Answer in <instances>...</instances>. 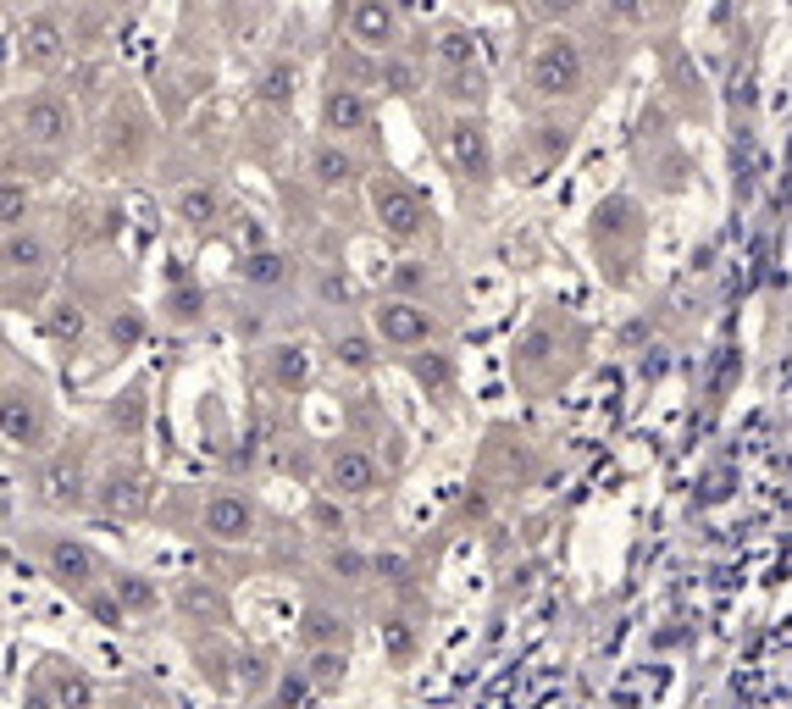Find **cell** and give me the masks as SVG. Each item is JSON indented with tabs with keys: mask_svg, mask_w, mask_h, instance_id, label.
Segmentation results:
<instances>
[{
	"mask_svg": "<svg viewBox=\"0 0 792 709\" xmlns=\"http://www.w3.org/2000/svg\"><path fill=\"white\" fill-rule=\"evenodd\" d=\"M316 294H322L327 305H355L360 300L355 277H349L344 266H322V272H316Z\"/></svg>",
	"mask_w": 792,
	"mask_h": 709,
	"instance_id": "obj_21",
	"label": "cell"
},
{
	"mask_svg": "<svg viewBox=\"0 0 792 709\" xmlns=\"http://www.w3.org/2000/svg\"><path fill=\"white\" fill-rule=\"evenodd\" d=\"M338 676H344V654H338V649H316V660H311V682H316V687H333Z\"/></svg>",
	"mask_w": 792,
	"mask_h": 709,
	"instance_id": "obj_27",
	"label": "cell"
},
{
	"mask_svg": "<svg viewBox=\"0 0 792 709\" xmlns=\"http://www.w3.org/2000/svg\"><path fill=\"white\" fill-rule=\"evenodd\" d=\"M349 34H355L360 45H372V50L394 45V34H399L394 6H377V0H360V6H349Z\"/></svg>",
	"mask_w": 792,
	"mask_h": 709,
	"instance_id": "obj_9",
	"label": "cell"
},
{
	"mask_svg": "<svg viewBox=\"0 0 792 709\" xmlns=\"http://www.w3.org/2000/svg\"><path fill=\"white\" fill-rule=\"evenodd\" d=\"M322 122H327V133H360L366 128V100H360L355 89H327Z\"/></svg>",
	"mask_w": 792,
	"mask_h": 709,
	"instance_id": "obj_12",
	"label": "cell"
},
{
	"mask_svg": "<svg viewBox=\"0 0 792 709\" xmlns=\"http://www.w3.org/2000/svg\"><path fill=\"white\" fill-rule=\"evenodd\" d=\"M327 482H333V493L360 499V493L377 488V460L366 455L360 444H333L327 449Z\"/></svg>",
	"mask_w": 792,
	"mask_h": 709,
	"instance_id": "obj_6",
	"label": "cell"
},
{
	"mask_svg": "<svg viewBox=\"0 0 792 709\" xmlns=\"http://www.w3.org/2000/svg\"><path fill=\"white\" fill-rule=\"evenodd\" d=\"M311 172L327 183V189H344V183L355 178V156H349V150H338V145H316Z\"/></svg>",
	"mask_w": 792,
	"mask_h": 709,
	"instance_id": "obj_17",
	"label": "cell"
},
{
	"mask_svg": "<svg viewBox=\"0 0 792 709\" xmlns=\"http://www.w3.org/2000/svg\"><path fill=\"white\" fill-rule=\"evenodd\" d=\"M244 283H261V289H277V283H288V255H277V250H255V255H244Z\"/></svg>",
	"mask_w": 792,
	"mask_h": 709,
	"instance_id": "obj_18",
	"label": "cell"
},
{
	"mask_svg": "<svg viewBox=\"0 0 792 709\" xmlns=\"http://www.w3.org/2000/svg\"><path fill=\"white\" fill-rule=\"evenodd\" d=\"M333 355H338V366H349V372H366V366L377 361V344L366 333H338L333 338Z\"/></svg>",
	"mask_w": 792,
	"mask_h": 709,
	"instance_id": "obj_19",
	"label": "cell"
},
{
	"mask_svg": "<svg viewBox=\"0 0 792 709\" xmlns=\"http://www.w3.org/2000/svg\"><path fill=\"white\" fill-rule=\"evenodd\" d=\"M178 599H183V610H222V599L211 588H200V582H183Z\"/></svg>",
	"mask_w": 792,
	"mask_h": 709,
	"instance_id": "obj_30",
	"label": "cell"
},
{
	"mask_svg": "<svg viewBox=\"0 0 792 709\" xmlns=\"http://www.w3.org/2000/svg\"><path fill=\"white\" fill-rule=\"evenodd\" d=\"M372 211H377V222H383V233H394V239H416V233L427 228V205H421L399 178L372 183Z\"/></svg>",
	"mask_w": 792,
	"mask_h": 709,
	"instance_id": "obj_3",
	"label": "cell"
},
{
	"mask_svg": "<svg viewBox=\"0 0 792 709\" xmlns=\"http://www.w3.org/2000/svg\"><path fill=\"white\" fill-rule=\"evenodd\" d=\"M100 510H111V516H133V510H144V488L139 477H128V471H111L106 482H100Z\"/></svg>",
	"mask_w": 792,
	"mask_h": 709,
	"instance_id": "obj_14",
	"label": "cell"
},
{
	"mask_svg": "<svg viewBox=\"0 0 792 709\" xmlns=\"http://www.w3.org/2000/svg\"><path fill=\"white\" fill-rule=\"evenodd\" d=\"M39 433H45V416H39L34 394H17L12 388V399H6V438L17 449H28V444H39Z\"/></svg>",
	"mask_w": 792,
	"mask_h": 709,
	"instance_id": "obj_11",
	"label": "cell"
},
{
	"mask_svg": "<svg viewBox=\"0 0 792 709\" xmlns=\"http://www.w3.org/2000/svg\"><path fill=\"white\" fill-rule=\"evenodd\" d=\"M438 61H444V67H471V34L466 28H444V34H438Z\"/></svg>",
	"mask_w": 792,
	"mask_h": 709,
	"instance_id": "obj_23",
	"label": "cell"
},
{
	"mask_svg": "<svg viewBox=\"0 0 792 709\" xmlns=\"http://www.w3.org/2000/svg\"><path fill=\"white\" fill-rule=\"evenodd\" d=\"M266 366H272V383L277 388H305V383H311V355L294 349V344L266 349Z\"/></svg>",
	"mask_w": 792,
	"mask_h": 709,
	"instance_id": "obj_13",
	"label": "cell"
},
{
	"mask_svg": "<svg viewBox=\"0 0 792 709\" xmlns=\"http://www.w3.org/2000/svg\"><path fill=\"white\" fill-rule=\"evenodd\" d=\"M45 560H50V577L61 582V588H72V593H84L89 599V582H95V554L84 549V543H72V538H50L45 543Z\"/></svg>",
	"mask_w": 792,
	"mask_h": 709,
	"instance_id": "obj_8",
	"label": "cell"
},
{
	"mask_svg": "<svg viewBox=\"0 0 792 709\" xmlns=\"http://www.w3.org/2000/svg\"><path fill=\"white\" fill-rule=\"evenodd\" d=\"M582 73H588V61H582V45L571 34H543L538 50H532V89L538 95H576L582 89Z\"/></svg>",
	"mask_w": 792,
	"mask_h": 709,
	"instance_id": "obj_1",
	"label": "cell"
},
{
	"mask_svg": "<svg viewBox=\"0 0 792 709\" xmlns=\"http://www.w3.org/2000/svg\"><path fill=\"white\" fill-rule=\"evenodd\" d=\"M383 84H388V95H410V89H416V67L399 61V56H388L383 61Z\"/></svg>",
	"mask_w": 792,
	"mask_h": 709,
	"instance_id": "obj_28",
	"label": "cell"
},
{
	"mask_svg": "<svg viewBox=\"0 0 792 709\" xmlns=\"http://www.w3.org/2000/svg\"><path fill=\"white\" fill-rule=\"evenodd\" d=\"M305 637H311V643H344V621H338L333 610H305Z\"/></svg>",
	"mask_w": 792,
	"mask_h": 709,
	"instance_id": "obj_25",
	"label": "cell"
},
{
	"mask_svg": "<svg viewBox=\"0 0 792 709\" xmlns=\"http://www.w3.org/2000/svg\"><path fill=\"white\" fill-rule=\"evenodd\" d=\"M23 709H56V698H50V693H45V687H34V693H28V698H23Z\"/></svg>",
	"mask_w": 792,
	"mask_h": 709,
	"instance_id": "obj_34",
	"label": "cell"
},
{
	"mask_svg": "<svg viewBox=\"0 0 792 709\" xmlns=\"http://www.w3.org/2000/svg\"><path fill=\"white\" fill-rule=\"evenodd\" d=\"M6 266H12V272H34V266H45V244H39L34 233H6Z\"/></svg>",
	"mask_w": 792,
	"mask_h": 709,
	"instance_id": "obj_22",
	"label": "cell"
},
{
	"mask_svg": "<svg viewBox=\"0 0 792 709\" xmlns=\"http://www.w3.org/2000/svg\"><path fill=\"white\" fill-rule=\"evenodd\" d=\"M111 593H117L122 599V610H150V604H156V588H150V582H139V577H111Z\"/></svg>",
	"mask_w": 792,
	"mask_h": 709,
	"instance_id": "obj_26",
	"label": "cell"
},
{
	"mask_svg": "<svg viewBox=\"0 0 792 709\" xmlns=\"http://www.w3.org/2000/svg\"><path fill=\"white\" fill-rule=\"evenodd\" d=\"M372 327L383 333V344H394V349H427V338L438 333V322L427 316V305H416V300H383L377 305V316H372Z\"/></svg>",
	"mask_w": 792,
	"mask_h": 709,
	"instance_id": "obj_2",
	"label": "cell"
},
{
	"mask_svg": "<svg viewBox=\"0 0 792 709\" xmlns=\"http://www.w3.org/2000/svg\"><path fill=\"white\" fill-rule=\"evenodd\" d=\"M50 698H56V709H95V682L84 671H56L50 676Z\"/></svg>",
	"mask_w": 792,
	"mask_h": 709,
	"instance_id": "obj_16",
	"label": "cell"
},
{
	"mask_svg": "<svg viewBox=\"0 0 792 709\" xmlns=\"http://www.w3.org/2000/svg\"><path fill=\"white\" fill-rule=\"evenodd\" d=\"M45 327H50L56 338H78V333H84V311H78L72 300H61V305H56V316H50Z\"/></svg>",
	"mask_w": 792,
	"mask_h": 709,
	"instance_id": "obj_29",
	"label": "cell"
},
{
	"mask_svg": "<svg viewBox=\"0 0 792 709\" xmlns=\"http://www.w3.org/2000/svg\"><path fill=\"white\" fill-rule=\"evenodd\" d=\"M200 527L211 532L216 543H244V538L255 532V505L244 499V493L222 488V493H211V499H205V510H200Z\"/></svg>",
	"mask_w": 792,
	"mask_h": 709,
	"instance_id": "obj_5",
	"label": "cell"
},
{
	"mask_svg": "<svg viewBox=\"0 0 792 709\" xmlns=\"http://www.w3.org/2000/svg\"><path fill=\"white\" fill-rule=\"evenodd\" d=\"M444 150H449V167H455L466 183H488L493 161H488V133H482L477 117H455V122H449Z\"/></svg>",
	"mask_w": 792,
	"mask_h": 709,
	"instance_id": "obj_4",
	"label": "cell"
},
{
	"mask_svg": "<svg viewBox=\"0 0 792 709\" xmlns=\"http://www.w3.org/2000/svg\"><path fill=\"white\" fill-rule=\"evenodd\" d=\"M111 338H117V344H133V338H139V316H122V327L111 322Z\"/></svg>",
	"mask_w": 792,
	"mask_h": 709,
	"instance_id": "obj_32",
	"label": "cell"
},
{
	"mask_svg": "<svg viewBox=\"0 0 792 709\" xmlns=\"http://www.w3.org/2000/svg\"><path fill=\"white\" fill-rule=\"evenodd\" d=\"M23 133H28V145H67V133H72V106L61 95H34L23 106Z\"/></svg>",
	"mask_w": 792,
	"mask_h": 709,
	"instance_id": "obj_7",
	"label": "cell"
},
{
	"mask_svg": "<svg viewBox=\"0 0 792 709\" xmlns=\"http://www.w3.org/2000/svg\"><path fill=\"white\" fill-rule=\"evenodd\" d=\"M333 571H349V577H360V571H366V560H360V554H333Z\"/></svg>",
	"mask_w": 792,
	"mask_h": 709,
	"instance_id": "obj_33",
	"label": "cell"
},
{
	"mask_svg": "<svg viewBox=\"0 0 792 709\" xmlns=\"http://www.w3.org/2000/svg\"><path fill=\"white\" fill-rule=\"evenodd\" d=\"M216 211H222V194H216L211 183H189V189H178V217L189 222V228L216 222Z\"/></svg>",
	"mask_w": 792,
	"mask_h": 709,
	"instance_id": "obj_15",
	"label": "cell"
},
{
	"mask_svg": "<svg viewBox=\"0 0 792 709\" xmlns=\"http://www.w3.org/2000/svg\"><path fill=\"white\" fill-rule=\"evenodd\" d=\"M410 372H416V383H427V388H449V361L438 355V349H416Z\"/></svg>",
	"mask_w": 792,
	"mask_h": 709,
	"instance_id": "obj_24",
	"label": "cell"
},
{
	"mask_svg": "<svg viewBox=\"0 0 792 709\" xmlns=\"http://www.w3.org/2000/svg\"><path fill=\"white\" fill-rule=\"evenodd\" d=\"M294 61H272V67H266L261 73V100L266 106H288V100H294Z\"/></svg>",
	"mask_w": 792,
	"mask_h": 709,
	"instance_id": "obj_20",
	"label": "cell"
},
{
	"mask_svg": "<svg viewBox=\"0 0 792 709\" xmlns=\"http://www.w3.org/2000/svg\"><path fill=\"white\" fill-rule=\"evenodd\" d=\"M427 283V266L421 261H399V272H394V289H399V300H405L410 289H421Z\"/></svg>",
	"mask_w": 792,
	"mask_h": 709,
	"instance_id": "obj_31",
	"label": "cell"
},
{
	"mask_svg": "<svg viewBox=\"0 0 792 709\" xmlns=\"http://www.w3.org/2000/svg\"><path fill=\"white\" fill-rule=\"evenodd\" d=\"M23 56H28V67H50V61L67 56V34H61L56 17H34V23H28V34H23Z\"/></svg>",
	"mask_w": 792,
	"mask_h": 709,
	"instance_id": "obj_10",
	"label": "cell"
}]
</instances>
